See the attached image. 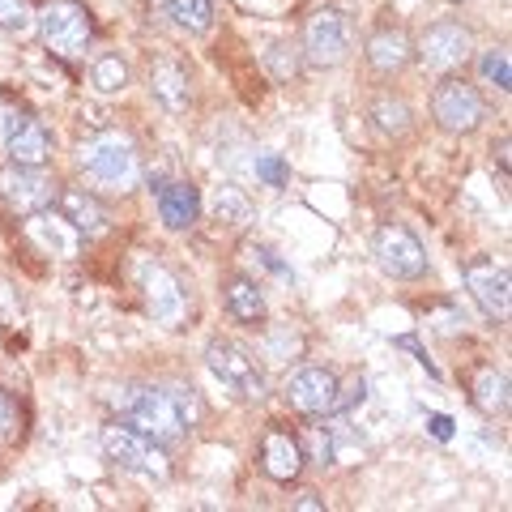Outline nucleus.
Returning a JSON list of instances; mask_svg holds the SVG:
<instances>
[{"instance_id": "4", "label": "nucleus", "mask_w": 512, "mask_h": 512, "mask_svg": "<svg viewBox=\"0 0 512 512\" xmlns=\"http://www.w3.org/2000/svg\"><path fill=\"white\" fill-rule=\"evenodd\" d=\"M205 367L214 372L218 384H227L231 393L248 397V402H261L265 389H269L261 359H256L248 346H239V342H222V338L210 342L205 346Z\"/></svg>"}, {"instance_id": "25", "label": "nucleus", "mask_w": 512, "mask_h": 512, "mask_svg": "<svg viewBox=\"0 0 512 512\" xmlns=\"http://www.w3.org/2000/svg\"><path fill=\"white\" fill-rule=\"evenodd\" d=\"M372 120L384 137H406L410 133V107L402 99H376Z\"/></svg>"}, {"instance_id": "22", "label": "nucleus", "mask_w": 512, "mask_h": 512, "mask_svg": "<svg viewBox=\"0 0 512 512\" xmlns=\"http://www.w3.org/2000/svg\"><path fill=\"white\" fill-rule=\"evenodd\" d=\"M474 406L483 414H504L508 410V376L495 372V367H483L474 380Z\"/></svg>"}, {"instance_id": "11", "label": "nucleus", "mask_w": 512, "mask_h": 512, "mask_svg": "<svg viewBox=\"0 0 512 512\" xmlns=\"http://www.w3.org/2000/svg\"><path fill=\"white\" fill-rule=\"evenodd\" d=\"M474 56V35L461 22H436L419 39V60L436 73H453Z\"/></svg>"}, {"instance_id": "9", "label": "nucleus", "mask_w": 512, "mask_h": 512, "mask_svg": "<svg viewBox=\"0 0 512 512\" xmlns=\"http://www.w3.org/2000/svg\"><path fill=\"white\" fill-rule=\"evenodd\" d=\"M431 116L444 133H474L478 124H483L487 107H483V94H478L470 82H461V77H448V82L436 90V99H431Z\"/></svg>"}, {"instance_id": "5", "label": "nucleus", "mask_w": 512, "mask_h": 512, "mask_svg": "<svg viewBox=\"0 0 512 512\" xmlns=\"http://www.w3.org/2000/svg\"><path fill=\"white\" fill-rule=\"evenodd\" d=\"M137 274V286H141V299H146V312L167 329H180L184 316H188V295H184V282L171 274L163 261L154 256H141L133 265Z\"/></svg>"}, {"instance_id": "31", "label": "nucleus", "mask_w": 512, "mask_h": 512, "mask_svg": "<svg viewBox=\"0 0 512 512\" xmlns=\"http://www.w3.org/2000/svg\"><path fill=\"white\" fill-rule=\"evenodd\" d=\"M18 406H13V397L0 389V440H9V436H18Z\"/></svg>"}, {"instance_id": "2", "label": "nucleus", "mask_w": 512, "mask_h": 512, "mask_svg": "<svg viewBox=\"0 0 512 512\" xmlns=\"http://www.w3.org/2000/svg\"><path fill=\"white\" fill-rule=\"evenodd\" d=\"M116 406H120L128 427L146 431V436L158 444H175V440H184V431H188L180 410L171 406L167 389H154V384H128V389H120Z\"/></svg>"}, {"instance_id": "8", "label": "nucleus", "mask_w": 512, "mask_h": 512, "mask_svg": "<svg viewBox=\"0 0 512 512\" xmlns=\"http://www.w3.org/2000/svg\"><path fill=\"white\" fill-rule=\"evenodd\" d=\"M376 265L397 282H414L427 274V252L419 244V235L393 222V227L376 231Z\"/></svg>"}, {"instance_id": "20", "label": "nucleus", "mask_w": 512, "mask_h": 512, "mask_svg": "<svg viewBox=\"0 0 512 512\" xmlns=\"http://www.w3.org/2000/svg\"><path fill=\"white\" fill-rule=\"evenodd\" d=\"M150 86H154V94L171 111H184L188 107V73L175 60H158L154 64V69H150Z\"/></svg>"}, {"instance_id": "13", "label": "nucleus", "mask_w": 512, "mask_h": 512, "mask_svg": "<svg viewBox=\"0 0 512 512\" xmlns=\"http://www.w3.org/2000/svg\"><path fill=\"white\" fill-rule=\"evenodd\" d=\"M286 402L299 414H329L338 406V376L329 367H299V372L286 380Z\"/></svg>"}, {"instance_id": "14", "label": "nucleus", "mask_w": 512, "mask_h": 512, "mask_svg": "<svg viewBox=\"0 0 512 512\" xmlns=\"http://www.w3.org/2000/svg\"><path fill=\"white\" fill-rule=\"evenodd\" d=\"M466 286H470L474 303H478V308H483L491 320H508L512 282H508V269H504V265H495V261H470Z\"/></svg>"}, {"instance_id": "10", "label": "nucleus", "mask_w": 512, "mask_h": 512, "mask_svg": "<svg viewBox=\"0 0 512 512\" xmlns=\"http://www.w3.org/2000/svg\"><path fill=\"white\" fill-rule=\"evenodd\" d=\"M0 197L9 201L13 214L35 218V214H43L47 205L56 201V184L43 175V167L9 163V167H0Z\"/></svg>"}, {"instance_id": "12", "label": "nucleus", "mask_w": 512, "mask_h": 512, "mask_svg": "<svg viewBox=\"0 0 512 512\" xmlns=\"http://www.w3.org/2000/svg\"><path fill=\"white\" fill-rule=\"evenodd\" d=\"M5 150H9V163L43 167L52 158V133H47L43 120L26 116V111H13L5 120Z\"/></svg>"}, {"instance_id": "29", "label": "nucleus", "mask_w": 512, "mask_h": 512, "mask_svg": "<svg viewBox=\"0 0 512 512\" xmlns=\"http://www.w3.org/2000/svg\"><path fill=\"white\" fill-rule=\"evenodd\" d=\"M30 26H35V13H30L26 0H0V30H9V35H26Z\"/></svg>"}, {"instance_id": "24", "label": "nucleus", "mask_w": 512, "mask_h": 512, "mask_svg": "<svg viewBox=\"0 0 512 512\" xmlns=\"http://www.w3.org/2000/svg\"><path fill=\"white\" fill-rule=\"evenodd\" d=\"M90 86L99 94H120L128 86V64L120 56H99L90 64Z\"/></svg>"}, {"instance_id": "7", "label": "nucleus", "mask_w": 512, "mask_h": 512, "mask_svg": "<svg viewBox=\"0 0 512 512\" xmlns=\"http://www.w3.org/2000/svg\"><path fill=\"white\" fill-rule=\"evenodd\" d=\"M303 60L316 69H333L350 56V22L342 9H316L308 26H303Z\"/></svg>"}, {"instance_id": "15", "label": "nucleus", "mask_w": 512, "mask_h": 512, "mask_svg": "<svg viewBox=\"0 0 512 512\" xmlns=\"http://www.w3.org/2000/svg\"><path fill=\"white\" fill-rule=\"evenodd\" d=\"M303 444L291 436V431H265V440H261V470L274 478V483H295L299 470H303Z\"/></svg>"}, {"instance_id": "16", "label": "nucleus", "mask_w": 512, "mask_h": 512, "mask_svg": "<svg viewBox=\"0 0 512 512\" xmlns=\"http://www.w3.org/2000/svg\"><path fill=\"white\" fill-rule=\"evenodd\" d=\"M56 205H60V218L69 222L77 235H103L107 222H111L107 210H103V201L94 197V192H86V188H60Z\"/></svg>"}, {"instance_id": "30", "label": "nucleus", "mask_w": 512, "mask_h": 512, "mask_svg": "<svg viewBox=\"0 0 512 512\" xmlns=\"http://www.w3.org/2000/svg\"><path fill=\"white\" fill-rule=\"evenodd\" d=\"M256 175H261L265 184L282 188V184H286V163H282L278 154H256Z\"/></svg>"}, {"instance_id": "34", "label": "nucleus", "mask_w": 512, "mask_h": 512, "mask_svg": "<svg viewBox=\"0 0 512 512\" xmlns=\"http://www.w3.org/2000/svg\"><path fill=\"white\" fill-rule=\"evenodd\" d=\"M295 508H303V512H320V508H325V504H320V500H316V491H303V495H299V500H295Z\"/></svg>"}, {"instance_id": "33", "label": "nucleus", "mask_w": 512, "mask_h": 512, "mask_svg": "<svg viewBox=\"0 0 512 512\" xmlns=\"http://www.w3.org/2000/svg\"><path fill=\"white\" fill-rule=\"evenodd\" d=\"M431 436H436V440H448V436H453V419L436 414V419H431Z\"/></svg>"}, {"instance_id": "26", "label": "nucleus", "mask_w": 512, "mask_h": 512, "mask_svg": "<svg viewBox=\"0 0 512 512\" xmlns=\"http://www.w3.org/2000/svg\"><path fill=\"white\" fill-rule=\"evenodd\" d=\"M478 73H483L487 86L512 90V56H508V47H491V52H483V60H478Z\"/></svg>"}, {"instance_id": "23", "label": "nucleus", "mask_w": 512, "mask_h": 512, "mask_svg": "<svg viewBox=\"0 0 512 512\" xmlns=\"http://www.w3.org/2000/svg\"><path fill=\"white\" fill-rule=\"evenodd\" d=\"M210 210H214L218 222H227V227H248V222H252V201H248L239 188H231V184L214 192V205H210Z\"/></svg>"}, {"instance_id": "32", "label": "nucleus", "mask_w": 512, "mask_h": 512, "mask_svg": "<svg viewBox=\"0 0 512 512\" xmlns=\"http://www.w3.org/2000/svg\"><path fill=\"white\" fill-rule=\"evenodd\" d=\"M308 448H312V461H316V466H329V461H333V436H329L325 427H316V431H312Z\"/></svg>"}, {"instance_id": "3", "label": "nucleus", "mask_w": 512, "mask_h": 512, "mask_svg": "<svg viewBox=\"0 0 512 512\" xmlns=\"http://www.w3.org/2000/svg\"><path fill=\"white\" fill-rule=\"evenodd\" d=\"M35 26H39L43 43L64 60L86 56V47L94 39V18L82 0H47L35 13Z\"/></svg>"}, {"instance_id": "6", "label": "nucleus", "mask_w": 512, "mask_h": 512, "mask_svg": "<svg viewBox=\"0 0 512 512\" xmlns=\"http://www.w3.org/2000/svg\"><path fill=\"white\" fill-rule=\"evenodd\" d=\"M103 453L116 461V466L133 470V474H146V478H158V483H163V478L171 474L163 444L150 440L146 431L128 427V423H111V427H103Z\"/></svg>"}, {"instance_id": "21", "label": "nucleus", "mask_w": 512, "mask_h": 512, "mask_svg": "<svg viewBox=\"0 0 512 512\" xmlns=\"http://www.w3.org/2000/svg\"><path fill=\"white\" fill-rule=\"evenodd\" d=\"M167 18L188 35H205L214 26V0H167Z\"/></svg>"}, {"instance_id": "19", "label": "nucleus", "mask_w": 512, "mask_h": 512, "mask_svg": "<svg viewBox=\"0 0 512 512\" xmlns=\"http://www.w3.org/2000/svg\"><path fill=\"white\" fill-rule=\"evenodd\" d=\"M227 312L239 325H261L265 320V295L252 278H231L227 282Z\"/></svg>"}, {"instance_id": "28", "label": "nucleus", "mask_w": 512, "mask_h": 512, "mask_svg": "<svg viewBox=\"0 0 512 512\" xmlns=\"http://www.w3.org/2000/svg\"><path fill=\"white\" fill-rule=\"evenodd\" d=\"M167 397H171V406L175 410H180V419H184V427L192 431V427H197V419H201V393L197 389H192V384H171V389H167Z\"/></svg>"}, {"instance_id": "35", "label": "nucleus", "mask_w": 512, "mask_h": 512, "mask_svg": "<svg viewBox=\"0 0 512 512\" xmlns=\"http://www.w3.org/2000/svg\"><path fill=\"white\" fill-rule=\"evenodd\" d=\"M453 5H461V0H453Z\"/></svg>"}, {"instance_id": "18", "label": "nucleus", "mask_w": 512, "mask_h": 512, "mask_svg": "<svg viewBox=\"0 0 512 512\" xmlns=\"http://www.w3.org/2000/svg\"><path fill=\"white\" fill-rule=\"evenodd\" d=\"M410 39L406 30H376L372 39H367V64H372L376 73H397L410 64Z\"/></svg>"}, {"instance_id": "27", "label": "nucleus", "mask_w": 512, "mask_h": 512, "mask_svg": "<svg viewBox=\"0 0 512 512\" xmlns=\"http://www.w3.org/2000/svg\"><path fill=\"white\" fill-rule=\"evenodd\" d=\"M265 64H269V73H274L278 82H291V77L299 73V47L295 43H274L265 52Z\"/></svg>"}, {"instance_id": "17", "label": "nucleus", "mask_w": 512, "mask_h": 512, "mask_svg": "<svg viewBox=\"0 0 512 512\" xmlns=\"http://www.w3.org/2000/svg\"><path fill=\"white\" fill-rule=\"evenodd\" d=\"M158 214H163V222L171 231H188L192 222H197V214H201V192L192 188L188 180L158 184Z\"/></svg>"}, {"instance_id": "1", "label": "nucleus", "mask_w": 512, "mask_h": 512, "mask_svg": "<svg viewBox=\"0 0 512 512\" xmlns=\"http://www.w3.org/2000/svg\"><path fill=\"white\" fill-rule=\"evenodd\" d=\"M77 158H82L86 175L99 188H111V192H128L137 184V146L128 141L124 133L116 128H103V133L86 137L82 146H77Z\"/></svg>"}]
</instances>
